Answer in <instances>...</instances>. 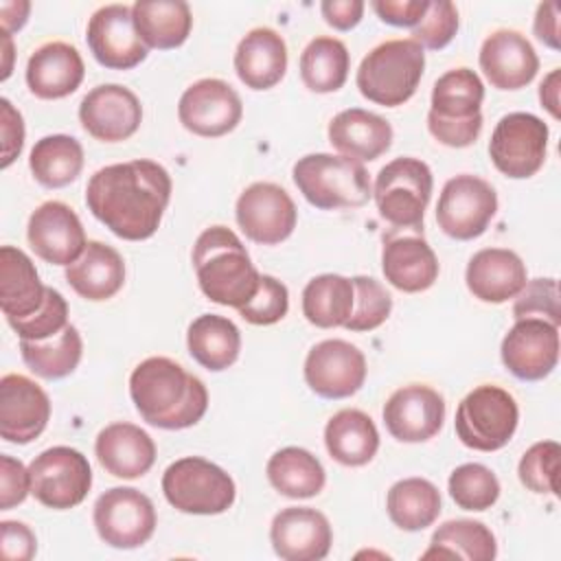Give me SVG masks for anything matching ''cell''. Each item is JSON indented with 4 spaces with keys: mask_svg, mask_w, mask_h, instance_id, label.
<instances>
[{
    "mask_svg": "<svg viewBox=\"0 0 561 561\" xmlns=\"http://www.w3.org/2000/svg\"><path fill=\"white\" fill-rule=\"evenodd\" d=\"M171 199V175L153 160H129L99 169L85 186L90 213L125 241L156 234Z\"/></svg>",
    "mask_w": 561,
    "mask_h": 561,
    "instance_id": "cell-1",
    "label": "cell"
},
{
    "mask_svg": "<svg viewBox=\"0 0 561 561\" xmlns=\"http://www.w3.org/2000/svg\"><path fill=\"white\" fill-rule=\"evenodd\" d=\"M129 397L142 416L160 430H184L202 421L208 408L204 381L171 357H147L129 377Z\"/></svg>",
    "mask_w": 561,
    "mask_h": 561,
    "instance_id": "cell-2",
    "label": "cell"
},
{
    "mask_svg": "<svg viewBox=\"0 0 561 561\" xmlns=\"http://www.w3.org/2000/svg\"><path fill=\"white\" fill-rule=\"evenodd\" d=\"M193 267L204 296L234 309L254 296L261 280L245 245L226 226H210L197 237Z\"/></svg>",
    "mask_w": 561,
    "mask_h": 561,
    "instance_id": "cell-3",
    "label": "cell"
},
{
    "mask_svg": "<svg viewBox=\"0 0 561 561\" xmlns=\"http://www.w3.org/2000/svg\"><path fill=\"white\" fill-rule=\"evenodd\" d=\"M425 68V50L414 39H386L359 64L355 83L364 99L397 107L412 99Z\"/></svg>",
    "mask_w": 561,
    "mask_h": 561,
    "instance_id": "cell-4",
    "label": "cell"
},
{
    "mask_svg": "<svg viewBox=\"0 0 561 561\" xmlns=\"http://www.w3.org/2000/svg\"><path fill=\"white\" fill-rule=\"evenodd\" d=\"M302 197L320 208H359L373 197L368 171L362 162L333 153H307L291 169Z\"/></svg>",
    "mask_w": 561,
    "mask_h": 561,
    "instance_id": "cell-5",
    "label": "cell"
},
{
    "mask_svg": "<svg viewBox=\"0 0 561 561\" xmlns=\"http://www.w3.org/2000/svg\"><path fill=\"white\" fill-rule=\"evenodd\" d=\"M434 178L430 167L419 158H394L379 169L373 197L379 217L399 230L423 232V215L432 197Z\"/></svg>",
    "mask_w": 561,
    "mask_h": 561,
    "instance_id": "cell-6",
    "label": "cell"
},
{
    "mask_svg": "<svg viewBox=\"0 0 561 561\" xmlns=\"http://www.w3.org/2000/svg\"><path fill=\"white\" fill-rule=\"evenodd\" d=\"M162 493L180 513L219 515L234 504L237 486L219 465L199 456H184L164 469Z\"/></svg>",
    "mask_w": 561,
    "mask_h": 561,
    "instance_id": "cell-7",
    "label": "cell"
},
{
    "mask_svg": "<svg viewBox=\"0 0 561 561\" xmlns=\"http://www.w3.org/2000/svg\"><path fill=\"white\" fill-rule=\"evenodd\" d=\"M519 423V408L513 394L500 386L473 388L456 410V434L476 451H497L513 438Z\"/></svg>",
    "mask_w": 561,
    "mask_h": 561,
    "instance_id": "cell-8",
    "label": "cell"
},
{
    "mask_svg": "<svg viewBox=\"0 0 561 561\" xmlns=\"http://www.w3.org/2000/svg\"><path fill=\"white\" fill-rule=\"evenodd\" d=\"M31 495L46 508L66 511L85 500L92 486L88 458L66 445L44 449L28 465Z\"/></svg>",
    "mask_w": 561,
    "mask_h": 561,
    "instance_id": "cell-9",
    "label": "cell"
},
{
    "mask_svg": "<svg viewBox=\"0 0 561 561\" xmlns=\"http://www.w3.org/2000/svg\"><path fill=\"white\" fill-rule=\"evenodd\" d=\"M548 125L530 112L502 116L489 140L491 162L513 180L533 178L546 162Z\"/></svg>",
    "mask_w": 561,
    "mask_h": 561,
    "instance_id": "cell-10",
    "label": "cell"
},
{
    "mask_svg": "<svg viewBox=\"0 0 561 561\" xmlns=\"http://www.w3.org/2000/svg\"><path fill=\"white\" fill-rule=\"evenodd\" d=\"M497 213L495 188L478 175H456L445 182L438 204V228L458 241H471L480 237Z\"/></svg>",
    "mask_w": 561,
    "mask_h": 561,
    "instance_id": "cell-11",
    "label": "cell"
},
{
    "mask_svg": "<svg viewBox=\"0 0 561 561\" xmlns=\"http://www.w3.org/2000/svg\"><path fill=\"white\" fill-rule=\"evenodd\" d=\"M94 528L103 543L131 550L147 543L156 530L153 502L134 486H114L94 502Z\"/></svg>",
    "mask_w": 561,
    "mask_h": 561,
    "instance_id": "cell-12",
    "label": "cell"
},
{
    "mask_svg": "<svg viewBox=\"0 0 561 561\" xmlns=\"http://www.w3.org/2000/svg\"><path fill=\"white\" fill-rule=\"evenodd\" d=\"M234 217L250 241L276 245L294 232L298 210L283 186L274 182H254L239 195Z\"/></svg>",
    "mask_w": 561,
    "mask_h": 561,
    "instance_id": "cell-13",
    "label": "cell"
},
{
    "mask_svg": "<svg viewBox=\"0 0 561 561\" xmlns=\"http://www.w3.org/2000/svg\"><path fill=\"white\" fill-rule=\"evenodd\" d=\"M178 116L184 129L191 134L219 138L239 125L243 116V103L228 81L206 77L191 83L182 92Z\"/></svg>",
    "mask_w": 561,
    "mask_h": 561,
    "instance_id": "cell-14",
    "label": "cell"
},
{
    "mask_svg": "<svg viewBox=\"0 0 561 561\" xmlns=\"http://www.w3.org/2000/svg\"><path fill=\"white\" fill-rule=\"evenodd\" d=\"M366 357L346 340H322L307 353L305 381L322 399H346L366 381Z\"/></svg>",
    "mask_w": 561,
    "mask_h": 561,
    "instance_id": "cell-15",
    "label": "cell"
},
{
    "mask_svg": "<svg viewBox=\"0 0 561 561\" xmlns=\"http://www.w3.org/2000/svg\"><path fill=\"white\" fill-rule=\"evenodd\" d=\"M502 362L522 381L548 377L559 362V327L541 318H519L500 346Z\"/></svg>",
    "mask_w": 561,
    "mask_h": 561,
    "instance_id": "cell-16",
    "label": "cell"
},
{
    "mask_svg": "<svg viewBox=\"0 0 561 561\" xmlns=\"http://www.w3.org/2000/svg\"><path fill=\"white\" fill-rule=\"evenodd\" d=\"M85 42L94 59L110 70H131L145 61L149 53L136 33L131 7L118 2L105 4L92 13Z\"/></svg>",
    "mask_w": 561,
    "mask_h": 561,
    "instance_id": "cell-17",
    "label": "cell"
},
{
    "mask_svg": "<svg viewBox=\"0 0 561 561\" xmlns=\"http://www.w3.org/2000/svg\"><path fill=\"white\" fill-rule=\"evenodd\" d=\"M26 239L42 261L64 267L75 263L88 245L81 219L68 204L57 199L44 202L31 213Z\"/></svg>",
    "mask_w": 561,
    "mask_h": 561,
    "instance_id": "cell-18",
    "label": "cell"
},
{
    "mask_svg": "<svg viewBox=\"0 0 561 561\" xmlns=\"http://www.w3.org/2000/svg\"><path fill=\"white\" fill-rule=\"evenodd\" d=\"M79 121L92 138L101 142H121L138 131L142 123V105L129 88L101 83L81 99Z\"/></svg>",
    "mask_w": 561,
    "mask_h": 561,
    "instance_id": "cell-19",
    "label": "cell"
},
{
    "mask_svg": "<svg viewBox=\"0 0 561 561\" xmlns=\"http://www.w3.org/2000/svg\"><path fill=\"white\" fill-rule=\"evenodd\" d=\"M381 272L394 289L416 294L436 283L440 265L423 232L390 228L383 234Z\"/></svg>",
    "mask_w": 561,
    "mask_h": 561,
    "instance_id": "cell-20",
    "label": "cell"
},
{
    "mask_svg": "<svg viewBox=\"0 0 561 561\" xmlns=\"http://www.w3.org/2000/svg\"><path fill=\"white\" fill-rule=\"evenodd\" d=\"M383 423L401 443H425L434 438L445 421V399L425 383H408L383 403Z\"/></svg>",
    "mask_w": 561,
    "mask_h": 561,
    "instance_id": "cell-21",
    "label": "cell"
},
{
    "mask_svg": "<svg viewBox=\"0 0 561 561\" xmlns=\"http://www.w3.org/2000/svg\"><path fill=\"white\" fill-rule=\"evenodd\" d=\"M50 399L33 379L9 373L0 379V436L26 445L48 425Z\"/></svg>",
    "mask_w": 561,
    "mask_h": 561,
    "instance_id": "cell-22",
    "label": "cell"
},
{
    "mask_svg": "<svg viewBox=\"0 0 561 561\" xmlns=\"http://www.w3.org/2000/svg\"><path fill=\"white\" fill-rule=\"evenodd\" d=\"M270 541L276 557L285 561H320L331 550L333 530L324 513L311 506H287L272 519Z\"/></svg>",
    "mask_w": 561,
    "mask_h": 561,
    "instance_id": "cell-23",
    "label": "cell"
},
{
    "mask_svg": "<svg viewBox=\"0 0 561 561\" xmlns=\"http://www.w3.org/2000/svg\"><path fill=\"white\" fill-rule=\"evenodd\" d=\"M478 61L486 81L497 90H519L539 70V57L533 44L513 28L493 31L482 42Z\"/></svg>",
    "mask_w": 561,
    "mask_h": 561,
    "instance_id": "cell-24",
    "label": "cell"
},
{
    "mask_svg": "<svg viewBox=\"0 0 561 561\" xmlns=\"http://www.w3.org/2000/svg\"><path fill=\"white\" fill-rule=\"evenodd\" d=\"M465 280L473 298L500 305L515 298L528 278L526 265L517 252L506 248H484L469 259Z\"/></svg>",
    "mask_w": 561,
    "mask_h": 561,
    "instance_id": "cell-25",
    "label": "cell"
},
{
    "mask_svg": "<svg viewBox=\"0 0 561 561\" xmlns=\"http://www.w3.org/2000/svg\"><path fill=\"white\" fill-rule=\"evenodd\" d=\"M99 465L114 478L134 480L145 476L156 462L153 438L134 423H110L94 440Z\"/></svg>",
    "mask_w": 561,
    "mask_h": 561,
    "instance_id": "cell-26",
    "label": "cell"
},
{
    "mask_svg": "<svg viewBox=\"0 0 561 561\" xmlns=\"http://www.w3.org/2000/svg\"><path fill=\"white\" fill-rule=\"evenodd\" d=\"M85 75L83 59L72 44L46 42L33 50L26 64V85L37 99H64L72 94Z\"/></svg>",
    "mask_w": 561,
    "mask_h": 561,
    "instance_id": "cell-27",
    "label": "cell"
},
{
    "mask_svg": "<svg viewBox=\"0 0 561 561\" xmlns=\"http://www.w3.org/2000/svg\"><path fill=\"white\" fill-rule=\"evenodd\" d=\"M327 134L331 147L355 162L377 160L392 145V125L383 116L362 107H348L335 114Z\"/></svg>",
    "mask_w": 561,
    "mask_h": 561,
    "instance_id": "cell-28",
    "label": "cell"
},
{
    "mask_svg": "<svg viewBox=\"0 0 561 561\" xmlns=\"http://www.w3.org/2000/svg\"><path fill=\"white\" fill-rule=\"evenodd\" d=\"M234 72L250 90H270L287 72V46L280 33L267 26L248 31L234 50Z\"/></svg>",
    "mask_w": 561,
    "mask_h": 561,
    "instance_id": "cell-29",
    "label": "cell"
},
{
    "mask_svg": "<svg viewBox=\"0 0 561 561\" xmlns=\"http://www.w3.org/2000/svg\"><path fill=\"white\" fill-rule=\"evenodd\" d=\"M66 280L81 298L101 302L125 285V261L112 245L88 241L83 254L66 267Z\"/></svg>",
    "mask_w": 561,
    "mask_h": 561,
    "instance_id": "cell-30",
    "label": "cell"
},
{
    "mask_svg": "<svg viewBox=\"0 0 561 561\" xmlns=\"http://www.w3.org/2000/svg\"><path fill=\"white\" fill-rule=\"evenodd\" d=\"M46 298V285L26 252L13 245L0 248V309L9 320L35 313Z\"/></svg>",
    "mask_w": 561,
    "mask_h": 561,
    "instance_id": "cell-31",
    "label": "cell"
},
{
    "mask_svg": "<svg viewBox=\"0 0 561 561\" xmlns=\"http://www.w3.org/2000/svg\"><path fill=\"white\" fill-rule=\"evenodd\" d=\"M329 456L344 467L368 465L379 449V432L373 419L355 408L335 412L324 427Z\"/></svg>",
    "mask_w": 561,
    "mask_h": 561,
    "instance_id": "cell-32",
    "label": "cell"
},
{
    "mask_svg": "<svg viewBox=\"0 0 561 561\" xmlns=\"http://www.w3.org/2000/svg\"><path fill=\"white\" fill-rule=\"evenodd\" d=\"M134 26L147 48L169 50L186 42L193 15L184 0H138L131 4Z\"/></svg>",
    "mask_w": 561,
    "mask_h": 561,
    "instance_id": "cell-33",
    "label": "cell"
},
{
    "mask_svg": "<svg viewBox=\"0 0 561 561\" xmlns=\"http://www.w3.org/2000/svg\"><path fill=\"white\" fill-rule=\"evenodd\" d=\"M186 346L199 366L219 373L237 362L241 333L232 320L217 313H202L188 324Z\"/></svg>",
    "mask_w": 561,
    "mask_h": 561,
    "instance_id": "cell-34",
    "label": "cell"
},
{
    "mask_svg": "<svg viewBox=\"0 0 561 561\" xmlns=\"http://www.w3.org/2000/svg\"><path fill=\"white\" fill-rule=\"evenodd\" d=\"M270 484L285 497H316L327 482L322 462L302 447H283L274 451L265 467Z\"/></svg>",
    "mask_w": 561,
    "mask_h": 561,
    "instance_id": "cell-35",
    "label": "cell"
},
{
    "mask_svg": "<svg viewBox=\"0 0 561 561\" xmlns=\"http://www.w3.org/2000/svg\"><path fill=\"white\" fill-rule=\"evenodd\" d=\"M497 554L495 535L489 526L476 519H449L440 524L423 559H467V561H493Z\"/></svg>",
    "mask_w": 561,
    "mask_h": 561,
    "instance_id": "cell-36",
    "label": "cell"
},
{
    "mask_svg": "<svg viewBox=\"0 0 561 561\" xmlns=\"http://www.w3.org/2000/svg\"><path fill=\"white\" fill-rule=\"evenodd\" d=\"M353 278L340 274L313 276L302 289V316L318 329L344 327L353 313Z\"/></svg>",
    "mask_w": 561,
    "mask_h": 561,
    "instance_id": "cell-37",
    "label": "cell"
},
{
    "mask_svg": "<svg viewBox=\"0 0 561 561\" xmlns=\"http://www.w3.org/2000/svg\"><path fill=\"white\" fill-rule=\"evenodd\" d=\"M390 522L408 533L432 526L440 515V493L425 478H403L386 495Z\"/></svg>",
    "mask_w": 561,
    "mask_h": 561,
    "instance_id": "cell-38",
    "label": "cell"
},
{
    "mask_svg": "<svg viewBox=\"0 0 561 561\" xmlns=\"http://www.w3.org/2000/svg\"><path fill=\"white\" fill-rule=\"evenodd\" d=\"M33 178L46 188H61L75 182L83 169V147L66 134L39 138L28 156Z\"/></svg>",
    "mask_w": 561,
    "mask_h": 561,
    "instance_id": "cell-39",
    "label": "cell"
},
{
    "mask_svg": "<svg viewBox=\"0 0 561 561\" xmlns=\"http://www.w3.org/2000/svg\"><path fill=\"white\" fill-rule=\"evenodd\" d=\"M20 353L31 373L42 379H64L81 362L83 340L77 327L68 324L46 340H20Z\"/></svg>",
    "mask_w": 561,
    "mask_h": 561,
    "instance_id": "cell-40",
    "label": "cell"
},
{
    "mask_svg": "<svg viewBox=\"0 0 561 561\" xmlns=\"http://www.w3.org/2000/svg\"><path fill=\"white\" fill-rule=\"evenodd\" d=\"M351 55L337 37H313L300 53V79L318 94L337 92L348 77Z\"/></svg>",
    "mask_w": 561,
    "mask_h": 561,
    "instance_id": "cell-41",
    "label": "cell"
},
{
    "mask_svg": "<svg viewBox=\"0 0 561 561\" xmlns=\"http://www.w3.org/2000/svg\"><path fill=\"white\" fill-rule=\"evenodd\" d=\"M484 85L471 68H454L440 75L432 88V107L427 114L440 121H467L480 112Z\"/></svg>",
    "mask_w": 561,
    "mask_h": 561,
    "instance_id": "cell-42",
    "label": "cell"
},
{
    "mask_svg": "<svg viewBox=\"0 0 561 561\" xmlns=\"http://www.w3.org/2000/svg\"><path fill=\"white\" fill-rule=\"evenodd\" d=\"M447 489L456 506L462 511H486L500 497L497 476L480 462H465L456 467L447 480Z\"/></svg>",
    "mask_w": 561,
    "mask_h": 561,
    "instance_id": "cell-43",
    "label": "cell"
},
{
    "mask_svg": "<svg viewBox=\"0 0 561 561\" xmlns=\"http://www.w3.org/2000/svg\"><path fill=\"white\" fill-rule=\"evenodd\" d=\"M559 456L561 447L557 440H539L530 445L519 465V482L533 493H559Z\"/></svg>",
    "mask_w": 561,
    "mask_h": 561,
    "instance_id": "cell-44",
    "label": "cell"
},
{
    "mask_svg": "<svg viewBox=\"0 0 561 561\" xmlns=\"http://www.w3.org/2000/svg\"><path fill=\"white\" fill-rule=\"evenodd\" d=\"M355 302L353 313L344 329L348 331H373L381 327L392 311V296L373 276H353Z\"/></svg>",
    "mask_w": 561,
    "mask_h": 561,
    "instance_id": "cell-45",
    "label": "cell"
},
{
    "mask_svg": "<svg viewBox=\"0 0 561 561\" xmlns=\"http://www.w3.org/2000/svg\"><path fill=\"white\" fill-rule=\"evenodd\" d=\"M68 324V302L53 287H46V298L35 313L20 320H9V327L20 340H46L57 335Z\"/></svg>",
    "mask_w": 561,
    "mask_h": 561,
    "instance_id": "cell-46",
    "label": "cell"
},
{
    "mask_svg": "<svg viewBox=\"0 0 561 561\" xmlns=\"http://www.w3.org/2000/svg\"><path fill=\"white\" fill-rule=\"evenodd\" d=\"M237 311L250 324H259V327L276 324L289 311V291L278 278L270 274H261L254 296Z\"/></svg>",
    "mask_w": 561,
    "mask_h": 561,
    "instance_id": "cell-47",
    "label": "cell"
},
{
    "mask_svg": "<svg viewBox=\"0 0 561 561\" xmlns=\"http://www.w3.org/2000/svg\"><path fill=\"white\" fill-rule=\"evenodd\" d=\"M515 320L519 318H541L559 327L561 307H559V283L557 278H533L526 280L522 291L515 296L513 305Z\"/></svg>",
    "mask_w": 561,
    "mask_h": 561,
    "instance_id": "cell-48",
    "label": "cell"
},
{
    "mask_svg": "<svg viewBox=\"0 0 561 561\" xmlns=\"http://www.w3.org/2000/svg\"><path fill=\"white\" fill-rule=\"evenodd\" d=\"M458 33V9L449 0H432L425 15L412 28L416 44L430 50L445 48Z\"/></svg>",
    "mask_w": 561,
    "mask_h": 561,
    "instance_id": "cell-49",
    "label": "cell"
},
{
    "mask_svg": "<svg viewBox=\"0 0 561 561\" xmlns=\"http://www.w3.org/2000/svg\"><path fill=\"white\" fill-rule=\"evenodd\" d=\"M31 493V473L22 460L2 454L0 456V508L9 511L26 500Z\"/></svg>",
    "mask_w": 561,
    "mask_h": 561,
    "instance_id": "cell-50",
    "label": "cell"
},
{
    "mask_svg": "<svg viewBox=\"0 0 561 561\" xmlns=\"http://www.w3.org/2000/svg\"><path fill=\"white\" fill-rule=\"evenodd\" d=\"M427 129L440 145L462 149L478 140L482 131V114L467 121H440L427 114Z\"/></svg>",
    "mask_w": 561,
    "mask_h": 561,
    "instance_id": "cell-51",
    "label": "cell"
},
{
    "mask_svg": "<svg viewBox=\"0 0 561 561\" xmlns=\"http://www.w3.org/2000/svg\"><path fill=\"white\" fill-rule=\"evenodd\" d=\"M37 550V539L33 530L13 519L0 522V552L7 561H31Z\"/></svg>",
    "mask_w": 561,
    "mask_h": 561,
    "instance_id": "cell-52",
    "label": "cell"
},
{
    "mask_svg": "<svg viewBox=\"0 0 561 561\" xmlns=\"http://www.w3.org/2000/svg\"><path fill=\"white\" fill-rule=\"evenodd\" d=\"M0 136H2V162L7 169L24 147V121L9 99H0Z\"/></svg>",
    "mask_w": 561,
    "mask_h": 561,
    "instance_id": "cell-53",
    "label": "cell"
},
{
    "mask_svg": "<svg viewBox=\"0 0 561 561\" xmlns=\"http://www.w3.org/2000/svg\"><path fill=\"white\" fill-rule=\"evenodd\" d=\"M381 22L390 26H410L414 28L425 15L430 0H375L370 2Z\"/></svg>",
    "mask_w": 561,
    "mask_h": 561,
    "instance_id": "cell-54",
    "label": "cell"
},
{
    "mask_svg": "<svg viewBox=\"0 0 561 561\" xmlns=\"http://www.w3.org/2000/svg\"><path fill=\"white\" fill-rule=\"evenodd\" d=\"M364 2L362 0H324L320 4L322 18L329 26L337 31H351L359 24L364 15Z\"/></svg>",
    "mask_w": 561,
    "mask_h": 561,
    "instance_id": "cell-55",
    "label": "cell"
},
{
    "mask_svg": "<svg viewBox=\"0 0 561 561\" xmlns=\"http://www.w3.org/2000/svg\"><path fill=\"white\" fill-rule=\"evenodd\" d=\"M533 31L539 42H543L548 48L559 50V4L557 2H541L535 13Z\"/></svg>",
    "mask_w": 561,
    "mask_h": 561,
    "instance_id": "cell-56",
    "label": "cell"
},
{
    "mask_svg": "<svg viewBox=\"0 0 561 561\" xmlns=\"http://www.w3.org/2000/svg\"><path fill=\"white\" fill-rule=\"evenodd\" d=\"M28 11H31V2L26 0H11V2H0V24H2V33L11 35L15 31H20L26 20H28Z\"/></svg>",
    "mask_w": 561,
    "mask_h": 561,
    "instance_id": "cell-57",
    "label": "cell"
},
{
    "mask_svg": "<svg viewBox=\"0 0 561 561\" xmlns=\"http://www.w3.org/2000/svg\"><path fill=\"white\" fill-rule=\"evenodd\" d=\"M559 88H561V70L554 68L539 83L541 107H546L552 118H559Z\"/></svg>",
    "mask_w": 561,
    "mask_h": 561,
    "instance_id": "cell-58",
    "label": "cell"
},
{
    "mask_svg": "<svg viewBox=\"0 0 561 561\" xmlns=\"http://www.w3.org/2000/svg\"><path fill=\"white\" fill-rule=\"evenodd\" d=\"M2 53H4V66H2V81H4L11 75V59H13V39L7 33H2Z\"/></svg>",
    "mask_w": 561,
    "mask_h": 561,
    "instance_id": "cell-59",
    "label": "cell"
}]
</instances>
